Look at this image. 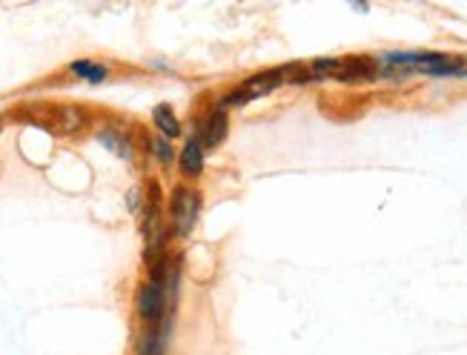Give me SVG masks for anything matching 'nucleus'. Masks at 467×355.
<instances>
[{"instance_id": "f257e3e1", "label": "nucleus", "mask_w": 467, "mask_h": 355, "mask_svg": "<svg viewBox=\"0 0 467 355\" xmlns=\"http://www.w3.org/2000/svg\"><path fill=\"white\" fill-rule=\"evenodd\" d=\"M410 75H428V78H467V57L448 55V52H384L379 57V78H410Z\"/></svg>"}, {"instance_id": "f03ea898", "label": "nucleus", "mask_w": 467, "mask_h": 355, "mask_svg": "<svg viewBox=\"0 0 467 355\" xmlns=\"http://www.w3.org/2000/svg\"><path fill=\"white\" fill-rule=\"evenodd\" d=\"M201 193L190 183H175L172 193H170V201H167V215H170V233L175 238H187L192 235V229L198 224V215H201Z\"/></svg>"}, {"instance_id": "7ed1b4c3", "label": "nucleus", "mask_w": 467, "mask_h": 355, "mask_svg": "<svg viewBox=\"0 0 467 355\" xmlns=\"http://www.w3.org/2000/svg\"><path fill=\"white\" fill-rule=\"evenodd\" d=\"M170 312L172 309H170V296H167V281L147 278L135 289V316L140 324H147V329H155Z\"/></svg>"}, {"instance_id": "20e7f679", "label": "nucleus", "mask_w": 467, "mask_h": 355, "mask_svg": "<svg viewBox=\"0 0 467 355\" xmlns=\"http://www.w3.org/2000/svg\"><path fill=\"white\" fill-rule=\"evenodd\" d=\"M281 83H284L281 69L258 72V75L247 78L244 83H238V87H235L224 100H221V107H224V110H230V107H247V103H253V100H258V98H264V95L275 92V89L281 87Z\"/></svg>"}, {"instance_id": "39448f33", "label": "nucleus", "mask_w": 467, "mask_h": 355, "mask_svg": "<svg viewBox=\"0 0 467 355\" xmlns=\"http://www.w3.org/2000/svg\"><path fill=\"white\" fill-rule=\"evenodd\" d=\"M95 141H98L100 146H104L107 152H112L115 158L127 161V163H132V161L138 158L135 138L130 135V130H127V127H120V123H115V120L104 123V127H98Z\"/></svg>"}, {"instance_id": "423d86ee", "label": "nucleus", "mask_w": 467, "mask_h": 355, "mask_svg": "<svg viewBox=\"0 0 467 355\" xmlns=\"http://www.w3.org/2000/svg\"><path fill=\"white\" fill-rule=\"evenodd\" d=\"M204 150H215V146L227 138V110L221 107H213L201 115V120L195 123V135H192Z\"/></svg>"}, {"instance_id": "0eeeda50", "label": "nucleus", "mask_w": 467, "mask_h": 355, "mask_svg": "<svg viewBox=\"0 0 467 355\" xmlns=\"http://www.w3.org/2000/svg\"><path fill=\"white\" fill-rule=\"evenodd\" d=\"M52 123H49V132L60 135V138H75L87 130V110L84 107H75V103H67V107H52Z\"/></svg>"}, {"instance_id": "6e6552de", "label": "nucleus", "mask_w": 467, "mask_h": 355, "mask_svg": "<svg viewBox=\"0 0 467 355\" xmlns=\"http://www.w3.org/2000/svg\"><path fill=\"white\" fill-rule=\"evenodd\" d=\"M204 152L207 150L195 138H187V143L181 146V152H178V172L184 175L187 181L201 178V172H204V163H207Z\"/></svg>"}, {"instance_id": "1a4fd4ad", "label": "nucleus", "mask_w": 467, "mask_h": 355, "mask_svg": "<svg viewBox=\"0 0 467 355\" xmlns=\"http://www.w3.org/2000/svg\"><path fill=\"white\" fill-rule=\"evenodd\" d=\"M67 69H69L72 78L84 80V83H92V87L104 83L109 78V72H112L107 64H100V60H92V57H78V60H72Z\"/></svg>"}, {"instance_id": "9d476101", "label": "nucleus", "mask_w": 467, "mask_h": 355, "mask_svg": "<svg viewBox=\"0 0 467 355\" xmlns=\"http://www.w3.org/2000/svg\"><path fill=\"white\" fill-rule=\"evenodd\" d=\"M152 123H155L158 135H164L167 141H175V138H181V132H184L170 103H158V107L152 110Z\"/></svg>"}, {"instance_id": "9b49d317", "label": "nucleus", "mask_w": 467, "mask_h": 355, "mask_svg": "<svg viewBox=\"0 0 467 355\" xmlns=\"http://www.w3.org/2000/svg\"><path fill=\"white\" fill-rule=\"evenodd\" d=\"M147 150H150V155H152V161L158 163V166H172L175 161H178V155H175V150H172V141H167L164 135H147Z\"/></svg>"}, {"instance_id": "f8f14e48", "label": "nucleus", "mask_w": 467, "mask_h": 355, "mask_svg": "<svg viewBox=\"0 0 467 355\" xmlns=\"http://www.w3.org/2000/svg\"><path fill=\"white\" fill-rule=\"evenodd\" d=\"M127 210L132 215H144V210H147V186H132V190L127 193Z\"/></svg>"}, {"instance_id": "ddd939ff", "label": "nucleus", "mask_w": 467, "mask_h": 355, "mask_svg": "<svg viewBox=\"0 0 467 355\" xmlns=\"http://www.w3.org/2000/svg\"><path fill=\"white\" fill-rule=\"evenodd\" d=\"M353 9H356V12H370V6H368V4H356Z\"/></svg>"}, {"instance_id": "4468645a", "label": "nucleus", "mask_w": 467, "mask_h": 355, "mask_svg": "<svg viewBox=\"0 0 467 355\" xmlns=\"http://www.w3.org/2000/svg\"><path fill=\"white\" fill-rule=\"evenodd\" d=\"M4 123H6V120H4V118H0V132H4Z\"/></svg>"}]
</instances>
